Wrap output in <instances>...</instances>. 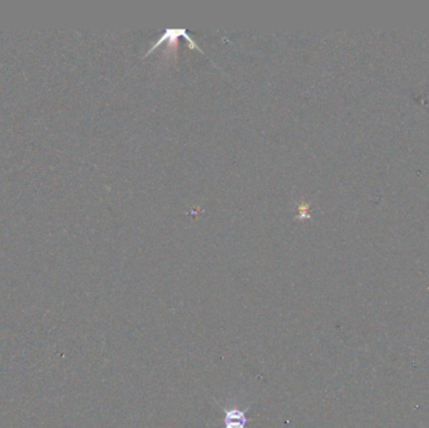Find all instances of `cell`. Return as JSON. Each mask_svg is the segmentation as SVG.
Wrapping results in <instances>:
<instances>
[{
    "instance_id": "cell-1",
    "label": "cell",
    "mask_w": 429,
    "mask_h": 428,
    "mask_svg": "<svg viewBox=\"0 0 429 428\" xmlns=\"http://www.w3.org/2000/svg\"><path fill=\"white\" fill-rule=\"evenodd\" d=\"M180 37H183L185 39H186V41H187V43H189V47L191 48V49L199 51L200 53L205 54L204 51H202V49H201L197 44H196V42H195L194 39L190 37L189 34H187L186 29L181 28V29H166V31H163L162 36L158 38L156 42L152 43L151 48H150V49L145 53V57H147L148 54H151V53L153 52L156 48L160 47V46L163 44V43H168L167 51L168 52H171V51H173V46H175V44H177L178 38Z\"/></svg>"
},
{
    "instance_id": "cell-2",
    "label": "cell",
    "mask_w": 429,
    "mask_h": 428,
    "mask_svg": "<svg viewBox=\"0 0 429 428\" xmlns=\"http://www.w3.org/2000/svg\"><path fill=\"white\" fill-rule=\"evenodd\" d=\"M224 411V419H222V428H245L247 423L250 421L247 417V412L249 408L245 411L234 406V407H221Z\"/></svg>"
},
{
    "instance_id": "cell-3",
    "label": "cell",
    "mask_w": 429,
    "mask_h": 428,
    "mask_svg": "<svg viewBox=\"0 0 429 428\" xmlns=\"http://www.w3.org/2000/svg\"><path fill=\"white\" fill-rule=\"evenodd\" d=\"M300 215H299V219H305V218H310L309 215V204H301L299 208Z\"/></svg>"
}]
</instances>
